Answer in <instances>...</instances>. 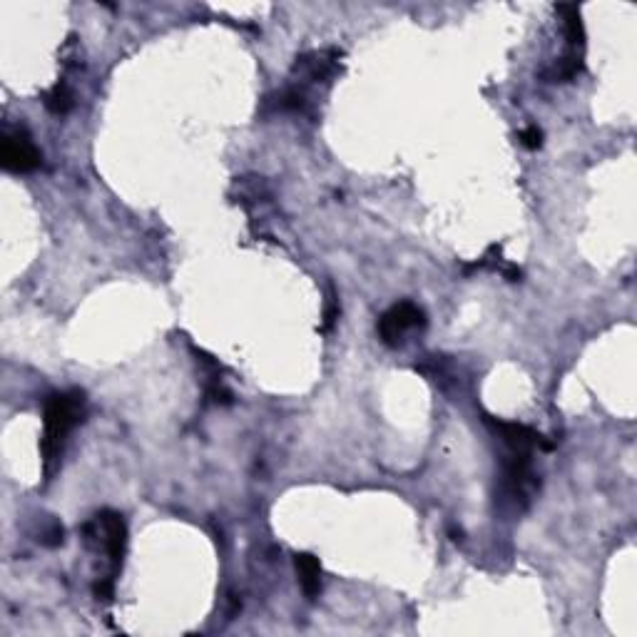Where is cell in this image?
<instances>
[{"instance_id":"obj_1","label":"cell","mask_w":637,"mask_h":637,"mask_svg":"<svg viewBox=\"0 0 637 637\" xmlns=\"http://www.w3.org/2000/svg\"><path fill=\"white\" fill-rule=\"evenodd\" d=\"M85 416V394L83 391H63L53 394L45 401L43 411V441H40V453H43L45 476H53L60 456L65 451V441L73 433V428L83 421Z\"/></svg>"},{"instance_id":"obj_2","label":"cell","mask_w":637,"mask_h":637,"mask_svg":"<svg viewBox=\"0 0 637 637\" xmlns=\"http://www.w3.org/2000/svg\"><path fill=\"white\" fill-rule=\"evenodd\" d=\"M85 543L98 545L105 550V555L110 558V575L115 578V573L120 570L122 558H125L127 548V526L125 518L115 511H103L83 528Z\"/></svg>"},{"instance_id":"obj_3","label":"cell","mask_w":637,"mask_h":637,"mask_svg":"<svg viewBox=\"0 0 637 637\" xmlns=\"http://www.w3.org/2000/svg\"><path fill=\"white\" fill-rule=\"evenodd\" d=\"M0 162H3V167L8 172L23 175V172L38 170L40 162H43V152L35 147L28 132L23 127H18V130H10L3 135V142H0Z\"/></svg>"},{"instance_id":"obj_4","label":"cell","mask_w":637,"mask_h":637,"mask_svg":"<svg viewBox=\"0 0 637 637\" xmlns=\"http://www.w3.org/2000/svg\"><path fill=\"white\" fill-rule=\"evenodd\" d=\"M426 314L419 304L401 302L394 304L384 317L379 319V336L386 346H399L404 336L414 329H424Z\"/></svg>"},{"instance_id":"obj_5","label":"cell","mask_w":637,"mask_h":637,"mask_svg":"<svg viewBox=\"0 0 637 637\" xmlns=\"http://www.w3.org/2000/svg\"><path fill=\"white\" fill-rule=\"evenodd\" d=\"M486 424L503 438V443H506L511 453H528V456H533L535 448H543V451L553 448V443H548L538 431L523 424H511V421L493 419V416H486Z\"/></svg>"},{"instance_id":"obj_6","label":"cell","mask_w":637,"mask_h":637,"mask_svg":"<svg viewBox=\"0 0 637 637\" xmlns=\"http://www.w3.org/2000/svg\"><path fill=\"white\" fill-rule=\"evenodd\" d=\"M341 50H314V53L299 55L292 73L307 83H326L339 73Z\"/></svg>"},{"instance_id":"obj_7","label":"cell","mask_w":637,"mask_h":637,"mask_svg":"<svg viewBox=\"0 0 637 637\" xmlns=\"http://www.w3.org/2000/svg\"><path fill=\"white\" fill-rule=\"evenodd\" d=\"M294 568H297L299 583H302L304 595L314 600L321 593V563L317 555L297 553L294 555Z\"/></svg>"},{"instance_id":"obj_8","label":"cell","mask_w":637,"mask_h":637,"mask_svg":"<svg viewBox=\"0 0 637 637\" xmlns=\"http://www.w3.org/2000/svg\"><path fill=\"white\" fill-rule=\"evenodd\" d=\"M558 13L563 15L565 23V35H568V43L573 50H580L585 45V25L580 18L578 5H558Z\"/></svg>"},{"instance_id":"obj_9","label":"cell","mask_w":637,"mask_h":637,"mask_svg":"<svg viewBox=\"0 0 637 637\" xmlns=\"http://www.w3.org/2000/svg\"><path fill=\"white\" fill-rule=\"evenodd\" d=\"M43 103L50 112H55V115H65V112H70V107H73V93H70L68 85L58 83L53 90L45 93Z\"/></svg>"},{"instance_id":"obj_10","label":"cell","mask_w":637,"mask_h":637,"mask_svg":"<svg viewBox=\"0 0 637 637\" xmlns=\"http://www.w3.org/2000/svg\"><path fill=\"white\" fill-rule=\"evenodd\" d=\"M521 142L528 147V150H538L540 145H543V130L540 127H526V130L521 132Z\"/></svg>"},{"instance_id":"obj_11","label":"cell","mask_w":637,"mask_h":637,"mask_svg":"<svg viewBox=\"0 0 637 637\" xmlns=\"http://www.w3.org/2000/svg\"><path fill=\"white\" fill-rule=\"evenodd\" d=\"M336 319H339V299H336V294H331L324 309V331H329L336 324Z\"/></svg>"}]
</instances>
